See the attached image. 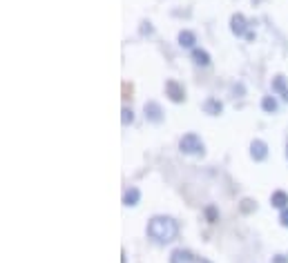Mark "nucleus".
<instances>
[{"mask_svg": "<svg viewBox=\"0 0 288 263\" xmlns=\"http://www.w3.org/2000/svg\"><path fill=\"white\" fill-rule=\"evenodd\" d=\"M261 109H264V112H268V114H275V112H277V101H275L273 96H264V98H261Z\"/></svg>", "mask_w": 288, "mask_h": 263, "instance_id": "nucleus-13", "label": "nucleus"}, {"mask_svg": "<svg viewBox=\"0 0 288 263\" xmlns=\"http://www.w3.org/2000/svg\"><path fill=\"white\" fill-rule=\"evenodd\" d=\"M273 89L275 92H286V78L284 76H277L273 80Z\"/></svg>", "mask_w": 288, "mask_h": 263, "instance_id": "nucleus-14", "label": "nucleus"}, {"mask_svg": "<svg viewBox=\"0 0 288 263\" xmlns=\"http://www.w3.org/2000/svg\"><path fill=\"white\" fill-rule=\"evenodd\" d=\"M145 27H143V34H152V27H150V23H143Z\"/></svg>", "mask_w": 288, "mask_h": 263, "instance_id": "nucleus-20", "label": "nucleus"}, {"mask_svg": "<svg viewBox=\"0 0 288 263\" xmlns=\"http://www.w3.org/2000/svg\"><path fill=\"white\" fill-rule=\"evenodd\" d=\"M139 201H141V190H139V187H130V190H125V194H123V205L134 208Z\"/></svg>", "mask_w": 288, "mask_h": 263, "instance_id": "nucleus-8", "label": "nucleus"}, {"mask_svg": "<svg viewBox=\"0 0 288 263\" xmlns=\"http://www.w3.org/2000/svg\"><path fill=\"white\" fill-rule=\"evenodd\" d=\"M195 43H197V38H195V34H192V31L183 29V31L179 34V45H181V47L190 49V47H195Z\"/></svg>", "mask_w": 288, "mask_h": 263, "instance_id": "nucleus-12", "label": "nucleus"}, {"mask_svg": "<svg viewBox=\"0 0 288 263\" xmlns=\"http://www.w3.org/2000/svg\"><path fill=\"white\" fill-rule=\"evenodd\" d=\"M286 158H288V147H286Z\"/></svg>", "mask_w": 288, "mask_h": 263, "instance_id": "nucleus-23", "label": "nucleus"}, {"mask_svg": "<svg viewBox=\"0 0 288 263\" xmlns=\"http://www.w3.org/2000/svg\"><path fill=\"white\" fill-rule=\"evenodd\" d=\"M197 263H210V261H208V259H199V261H197Z\"/></svg>", "mask_w": 288, "mask_h": 263, "instance_id": "nucleus-22", "label": "nucleus"}, {"mask_svg": "<svg viewBox=\"0 0 288 263\" xmlns=\"http://www.w3.org/2000/svg\"><path fill=\"white\" fill-rule=\"evenodd\" d=\"M250 156H253V161H264L266 156H268V145H266L264 141H253L250 143Z\"/></svg>", "mask_w": 288, "mask_h": 263, "instance_id": "nucleus-5", "label": "nucleus"}, {"mask_svg": "<svg viewBox=\"0 0 288 263\" xmlns=\"http://www.w3.org/2000/svg\"><path fill=\"white\" fill-rule=\"evenodd\" d=\"M147 234L154 241H159V243H170V241L176 239V234H179V225L170 216H154L147 223Z\"/></svg>", "mask_w": 288, "mask_h": 263, "instance_id": "nucleus-1", "label": "nucleus"}, {"mask_svg": "<svg viewBox=\"0 0 288 263\" xmlns=\"http://www.w3.org/2000/svg\"><path fill=\"white\" fill-rule=\"evenodd\" d=\"M273 263H288V254H277V257H273Z\"/></svg>", "mask_w": 288, "mask_h": 263, "instance_id": "nucleus-19", "label": "nucleus"}, {"mask_svg": "<svg viewBox=\"0 0 288 263\" xmlns=\"http://www.w3.org/2000/svg\"><path fill=\"white\" fill-rule=\"evenodd\" d=\"M279 223H282L284 228H288V208L282 210V214H279Z\"/></svg>", "mask_w": 288, "mask_h": 263, "instance_id": "nucleus-18", "label": "nucleus"}, {"mask_svg": "<svg viewBox=\"0 0 288 263\" xmlns=\"http://www.w3.org/2000/svg\"><path fill=\"white\" fill-rule=\"evenodd\" d=\"M166 96L170 98L172 103H183L186 101V89H183L181 83H176V80H168L166 83Z\"/></svg>", "mask_w": 288, "mask_h": 263, "instance_id": "nucleus-3", "label": "nucleus"}, {"mask_svg": "<svg viewBox=\"0 0 288 263\" xmlns=\"http://www.w3.org/2000/svg\"><path fill=\"white\" fill-rule=\"evenodd\" d=\"M241 210H244L246 214H248V212H253V210H257V205H255L250 199H244V201H241Z\"/></svg>", "mask_w": 288, "mask_h": 263, "instance_id": "nucleus-17", "label": "nucleus"}, {"mask_svg": "<svg viewBox=\"0 0 288 263\" xmlns=\"http://www.w3.org/2000/svg\"><path fill=\"white\" fill-rule=\"evenodd\" d=\"M205 216H208V221H210V223H215V221L219 219V212H217L215 205H210V208L205 210Z\"/></svg>", "mask_w": 288, "mask_h": 263, "instance_id": "nucleus-16", "label": "nucleus"}, {"mask_svg": "<svg viewBox=\"0 0 288 263\" xmlns=\"http://www.w3.org/2000/svg\"><path fill=\"white\" fill-rule=\"evenodd\" d=\"M192 261H195V257H192L190 250L179 248L170 254V263H192Z\"/></svg>", "mask_w": 288, "mask_h": 263, "instance_id": "nucleus-7", "label": "nucleus"}, {"mask_svg": "<svg viewBox=\"0 0 288 263\" xmlns=\"http://www.w3.org/2000/svg\"><path fill=\"white\" fill-rule=\"evenodd\" d=\"M246 18L241 14H234L232 18H230V31H232L234 36H244L246 34Z\"/></svg>", "mask_w": 288, "mask_h": 263, "instance_id": "nucleus-6", "label": "nucleus"}, {"mask_svg": "<svg viewBox=\"0 0 288 263\" xmlns=\"http://www.w3.org/2000/svg\"><path fill=\"white\" fill-rule=\"evenodd\" d=\"M282 96H284V101H288V89L286 92H282Z\"/></svg>", "mask_w": 288, "mask_h": 263, "instance_id": "nucleus-21", "label": "nucleus"}, {"mask_svg": "<svg viewBox=\"0 0 288 263\" xmlns=\"http://www.w3.org/2000/svg\"><path fill=\"white\" fill-rule=\"evenodd\" d=\"M143 112H145L147 121H152V123H161L163 121V109H161V105L154 103V101H147L145 107H143Z\"/></svg>", "mask_w": 288, "mask_h": 263, "instance_id": "nucleus-4", "label": "nucleus"}, {"mask_svg": "<svg viewBox=\"0 0 288 263\" xmlns=\"http://www.w3.org/2000/svg\"><path fill=\"white\" fill-rule=\"evenodd\" d=\"M270 203H273V208H277V210H286L288 208V194L284 190L273 192V196H270Z\"/></svg>", "mask_w": 288, "mask_h": 263, "instance_id": "nucleus-10", "label": "nucleus"}, {"mask_svg": "<svg viewBox=\"0 0 288 263\" xmlns=\"http://www.w3.org/2000/svg\"><path fill=\"white\" fill-rule=\"evenodd\" d=\"M203 112L210 114V116H219V114L224 112V105H221V101H217V98H208V101L203 103Z\"/></svg>", "mask_w": 288, "mask_h": 263, "instance_id": "nucleus-9", "label": "nucleus"}, {"mask_svg": "<svg viewBox=\"0 0 288 263\" xmlns=\"http://www.w3.org/2000/svg\"><path fill=\"white\" fill-rule=\"evenodd\" d=\"M179 150L183 152V154H203V141H201V136H197L195 132H190V134H186V136H181L179 141Z\"/></svg>", "mask_w": 288, "mask_h": 263, "instance_id": "nucleus-2", "label": "nucleus"}, {"mask_svg": "<svg viewBox=\"0 0 288 263\" xmlns=\"http://www.w3.org/2000/svg\"><path fill=\"white\" fill-rule=\"evenodd\" d=\"M123 116H121V121H123V125H127V123H132L134 121V112L130 107H123Z\"/></svg>", "mask_w": 288, "mask_h": 263, "instance_id": "nucleus-15", "label": "nucleus"}, {"mask_svg": "<svg viewBox=\"0 0 288 263\" xmlns=\"http://www.w3.org/2000/svg\"><path fill=\"white\" fill-rule=\"evenodd\" d=\"M192 60L197 65H201V67H208L210 65V54L203 52V49H192Z\"/></svg>", "mask_w": 288, "mask_h": 263, "instance_id": "nucleus-11", "label": "nucleus"}]
</instances>
